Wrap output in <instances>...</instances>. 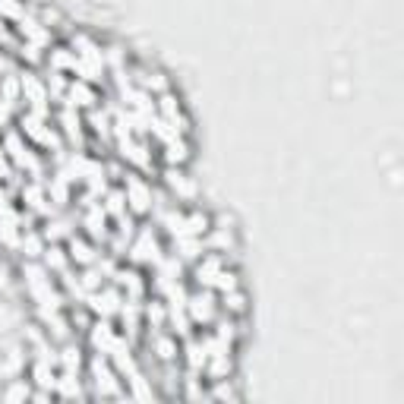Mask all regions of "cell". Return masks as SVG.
I'll return each instance as SVG.
<instances>
[{"label": "cell", "mask_w": 404, "mask_h": 404, "mask_svg": "<svg viewBox=\"0 0 404 404\" xmlns=\"http://www.w3.org/2000/svg\"><path fill=\"white\" fill-rule=\"evenodd\" d=\"M42 256H45V268H48V272L63 275V268H67L70 256H67V250H63L60 243H51V247H45Z\"/></svg>", "instance_id": "cell-2"}, {"label": "cell", "mask_w": 404, "mask_h": 404, "mask_svg": "<svg viewBox=\"0 0 404 404\" xmlns=\"http://www.w3.org/2000/svg\"><path fill=\"white\" fill-rule=\"evenodd\" d=\"M127 202H133V212H143L152 202V186H145L143 180H136V174L127 177Z\"/></svg>", "instance_id": "cell-1"}]
</instances>
